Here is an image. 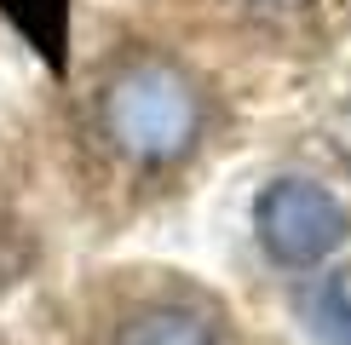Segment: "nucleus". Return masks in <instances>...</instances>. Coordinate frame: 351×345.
<instances>
[{"instance_id":"f03ea898","label":"nucleus","mask_w":351,"mask_h":345,"mask_svg":"<svg viewBox=\"0 0 351 345\" xmlns=\"http://www.w3.org/2000/svg\"><path fill=\"white\" fill-rule=\"evenodd\" d=\"M254 230H259V248H265L276 265L305 270V265H323V259L340 248L351 219H346V207L323 190V184L276 179L254 201Z\"/></svg>"},{"instance_id":"20e7f679","label":"nucleus","mask_w":351,"mask_h":345,"mask_svg":"<svg viewBox=\"0 0 351 345\" xmlns=\"http://www.w3.org/2000/svg\"><path fill=\"white\" fill-rule=\"evenodd\" d=\"M317 328H323V340L351 345V265L334 270V277L317 288Z\"/></svg>"},{"instance_id":"423d86ee","label":"nucleus","mask_w":351,"mask_h":345,"mask_svg":"<svg viewBox=\"0 0 351 345\" xmlns=\"http://www.w3.org/2000/svg\"><path fill=\"white\" fill-rule=\"evenodd\" d=\"M346 133H351V110H346ZM346 144H351V138H346Z\"/></svg>"},{"instance_id":"39448f33","label":"nucleus","mask_w":351,"mask_h":345,"mask_svg":"<svg viewBox=\"0 0 351 345\" xmlns=\"http://www.w3.org/2000/svg\"><path fill=\"white\" fill-rule=\"evenodd\" d=\"M254 6H271V12H294L300 0H254Z\"/></svg>"},{"instance_id":"f257e3e1","label":"nucleus","mask_w":351,"mask_h":345,"mask_svg":"<svg viewBox=\"0 0 351 345\" xmlns=\"http://www.w3.org/2000/svg\"><path fill=\"white\" fill-rule=\"evenodd\" d=\"M98 121H104V138L121 155L167 167V162H184V155L196 150L208 104H202V86L190 81L173 58L144 52V58H127V64L104 81Z\"/></svg>"},{"instance_id":"7ed1b4c3","label":"nucleus","mask_w":351,"mask_h":345,"mask_svg":"<svg viewBox=\"0 0 351 345\" xmlns=\"http://www.w3.org/2000/svg\"><path fill=\"white\" fill-rule=\"evenodd\" d=\"M115 345H219V322L196 305H150L115 334Z\"/></svg>"}]
</instances>
